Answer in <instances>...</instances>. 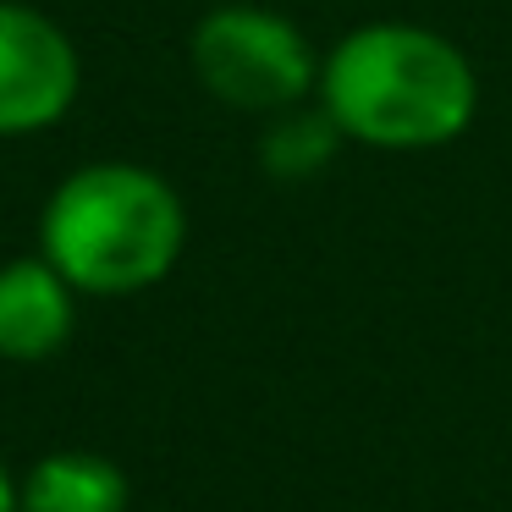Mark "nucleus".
I'll return each instance as SVG.
<instances>
[{"mask_svg": "<svg viewBox=\"0 0 512 512\" xmlns=\"http://www.w3.org/2000/svg\"><path fill=\"white\" fill-rule=\"evenodd\" d=\"M320 105L353 144L441 149L474 122L479 78L452 39L413 23H369L325 56Z\"/></svg>", "mask_w": 512, "mask_h": 512, "instance_id": "f257e3e1", "label": "nucleus"}, {"mask_svg": "<svg viewBox=\"0 0 512 512\" xmlns=\"http://www.w3.org/2000/svg\"><path fill=\"white\" fill-rule=\"evenodd\" d=\"M188 237L182 199L160 171L133 160L83 166L50 193L39 221V254L78 292L122 298L171 276Z\"/></svg>", "mask_w": 512, "mask_h": 512, "instance_id": "f03ea898", "label": "nucleus"}, {"mask_svg": "<svg viewBox=\"0 0 512 512\" xmlns=\"http://www.w3.org/2000/svg\"><path fill=\"white\" fill-rule=\"evenodd\" d=\"M193 72L232 111L276 116L320 89V61L287 17L265 6H215L193 28Z\"/></svg>", "mask_w": 512, "mask_h": 512, "instance_id": "7ed1b4c3", "label": "nucleus"}, {"mask_svg": "<svg viewBox=\"0 0 512 512\" xmlns=\"http://www.w3.org/2000/svg\"><path fill=\"white\" fill-rule=\"evenodd\" d=\"M78 50L34 6L0 0V138L39 133L78 100Z\"/></svg>", "mask_w": 512, "mask_h": 512, "instance_id": "20e7f679", "label": "nucleus"}, {"mask_svg": "<svg viewBox=\"0 0 512 512\" xmlns=\"http://www.w3.org/2000/svg\"><path fill=\"white\" fill-rule=\"evenodd\" d=\"M72 325H78V287L45 254L0 265V358L39 364L61 353Z\"/></svg>", "mask_w": 512, "mask_h": 512, "instance_id": "39448f33", "label": "nucleus"}, {"mask_svg": "<svg viewBox=\"0 0 512 512\" xmlns=\"http://www.w3.org/2000/svg\"><path fill=\"white\" fill-rule=\"evenodd\" d=\"M23 512H127V474L100 452H50L17 485Z\"/></svg>", "mask_w": 512, "mask_h": 512, "instance_id": "423d86ee", "label": "nucleus"}, {"mask_svg": "<svg viewBox=\"0 0 512 512\" xmlns=\"http://www.w3.org/2000/svg\"><path fill=\"white\" fill-rule=\"evenodd\" d=\"M342 127L325 105H292V111H276V122L265 127V144H259V160H265L270 177L281 182H303V177H320L331 166L336 144H342Z\"/></svg>", "mask_w": 512, "mask_h": 512, "instance_id": "0eeeda50", "label": "nucleus"}, {"mask_svg": "<svg viewBox=\"0 0 512 512\" xmlns=\"http://www.w3.org/2000/svg\"><path fill=\"white\" fill-rule=\"evenodd\" d=\"M0 512H23V496H17V479L6 474V463H0Z\"/></svg>", "mask_w": 512, "mask_h": 512, "instance_id": "6e6552de", "label": "nucleus"}]
</instances>
